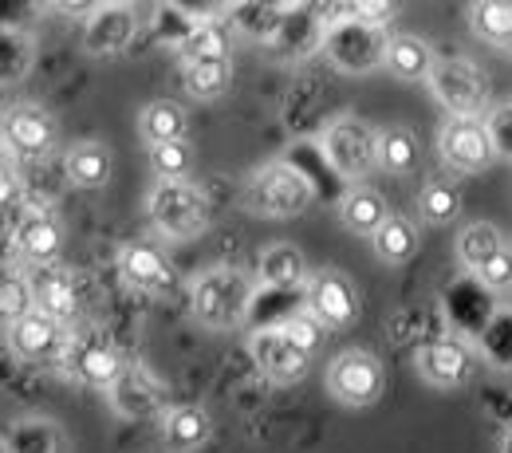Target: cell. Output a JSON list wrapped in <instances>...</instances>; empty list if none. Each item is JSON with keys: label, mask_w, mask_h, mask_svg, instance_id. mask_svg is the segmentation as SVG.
I'll return each mask as SVG.
<instances>
[{"label": "cell", "mask_w": 512, "mask_h": 453, "mask_svg": "<svg viewBox=\"0 0 512 453\" xmlns=\"http://www.w3.org/2000/svg\"><path fill=\"white\" fill-rule=\"evenodd\" d=\"M170 387L150 371V367H123V375L111 383V406L119 418H150L166 410Z\"/></svg>", "instance_id": "obj_12"}, {"label": "cell", "mask_w": 512, "mask_h": 453, "mask_svg": "<svg viewBox=\"0 0 512 453\" xmlns=\"http://www.w3.org/2000/svg\"><path fill=\"white\" fill-rule=\"evenodd\" d=\"M119 272L127 284L142 288V292H170L174 288V264L154 245H127L119 253Z\"/></svg>", "instance_id": "obj_20"}, {"label": "cell", "mask_w": 512, "mask_h": 453, "mask_svg": "<svg viewBox=\"0 0 512 453\" xmlns=\"http://www.w3.org/2000/svg\"><path fill=\"white\" fill-rule=\"evenodd\" d=\"M375 158H379V166L390 170V174H410L418 166V138L406 127L383 130L379 142H375Z\"/></svg>", "instance_id": "obj_30"}, {"label": "cell", "mask_w": 512, "mask_h": 453, "mask_svg": "<svg viewBox=\"0 0 512 453\" xmlns=\"http://www.w3.org/2000/svg\"><path fill=\"white\" fill-rule=\"evenodd\" d=\"M386 32L383 20H367V16H355V20H331L327 32H323V52L331 56V64L339 71H371V67L383 64L386 56Z\"/></svg>", "instance_id": "obj_4"}, {"label": "cell", "mask_w": 512, "mask_h": 453, "mask_svg": "<svg viewBox=\"0 0 512 453\" xmlns=\"http://www.w3.org/2000/svg\"><path fill=\"white\" fill-rule=\"evenodd\" d=\"M28 312H36V300H32V284L16 272H0V324H16L24 320Z\"/></svg>", "instance_id": "obj_34"}, {"label": "cell", "mask_w": 512, "mask_h": 453, "mask_svg": "<svg viewBox=\"0 0 512 453\" xmlns=\"http://www.w3.org/2000/svg\"><path fill=\"white\" fill-rule=\"evenodd\" d=\"M414 367L430 387H465L473 375V355L461 339H430L414 351Z\"/></svg>", "instance_id": "obj_13"}, {"label": "cell", "mask_w": 512, "mask_h": 453, "mask_svg": "<svg viewBox=\"0 0 512 453\" xmlns=\"http://www.w3.org/2000/svg\"><path fill=\"white\" fill-rule=\"evenodd\" d=\"M67 178L79 190H103L111 182V150L103 142H75L67 154Z\"/></svg>", "instance_id": "obj_25"}, {"label": "cell", "mask_w": 512, "mask_h": 453, "mask_svg": "<svg viewBox=\"0 0 512 453\" xmlns=\"http://www.w3.org/2000/svg\"><path fill=\"white\" fill-rule=\"evenodd\" d=\"M138 24H134V12L123 4H111V8H99L87 28H83V52L91 56H119L127 52L130 40H134Z\"/></svg>", "instance_id": "obj_15"}, {"label": "cell", "mask_w": 512, "mask_h": 453, "mask_svg": "<svg viewBox=\"0 0 512 453\" xmlns=\"http://www.w3.org/2000/svg\"><path fill=\"white\" fill-rule=\"evenodd\" d=\"M67 343V331L64 324H56L52 316L44 312H28L24 320L8 324V347L28 359V363H40V359H60Z\"/></svg>", "instance_id": "obj_14"}, {"label": "cell", "mask_w": 512, "mask_h": 453, "mask_svg": "<svg viewBox=\"0 0 512 453\" xmlns=\"http://www.w3.org/2000/svg\"><path fill=\"white\" fill-rule=\"evenodd\" d=\"M312 182L304 170L288 166V162H272L256 174L245 190V205L256 217H272V221H284V217H300L308 205H312Z\"/></svg>", "instance_id": "obj_2"}, {"label": "cell", "mask_w": 512, "mask_h": 453, "mask_svg": "<svg viewBox=\"0 0 512 453\" xmlns=\"http://www.w3.org/2000/svg\"><path fill=\"white\" fill-rule=\"evenodd\" d=\"M213 434V418L205 406H170L162 418V446L170 453L201 450Z\"/></svg>", "instance_id": "obj_21"}, {"label": "cell", "mask_w": 512, "mask_h": 453, "mask_svg": "<svg viewBox=\"0 0 512 453\" xmlns=\"http://www.w3.org/2000/svg\"><path fill=\"white\" fill-rule=\"evenodd\" d=\"M308 276V260L296 245H268L256 260V280L264 288H296Z\"/></svg>", "instance_id": "obj_24"}, {"label": "cell", "mask_w": 512, "mask_h": 453, "mask_svg": "<svg viewBox=\"0 0 512 453\" xmlns=\"http://www.w3.org/2000/svg\"><path fill=\"white\" fill-rule=\"evenodd\" d=\"M60 363H64L67 371L79 379V383H87V387H99V390H111V383L123 375V359H119V351L99 335V331H67V343L64 351H60Z\"/></svg>", "instance_id": "obj_7"}, {"label": "cell", "mask_w": 512, "mask_h": 453, "mask_svg": "<svg viewBox=\"0 0 512 453\" xmlns=\"http://www.w3.org/2000/svg\"><path fill=\"white\" fill-rule=\"evenodd\" d=\"M375 142H379V134L367 127V123H359V119H335L331 127L323 130V158H327V166L339 178L355 182L371 166H379Z\"/></svg>", "instance_id": "obj_8"}, {"label": "cell", "mask_w": 512, "mask_h": 453, "mask_svg": "<svg viewBox=\"0 0 512 453\" xmlns=\"http://www.w3.org/2000/svg\"><path fill=\"white\" fill-rule=\"evenodd\" d=\"M28 284H32L36 312L52 316L56 324H67V320L75 316V308H79V292H75V280L67 276L64 268L44 264V268H36V276H32Z\"/></svg>", "instance_id": "obj_19"}, {"label": "cell", "mask_w": 512, "mask_h": 453, "mask_svg": "<svg viewBox=\"0 0 512 453\" xmlns=\"http://www.w3.org/2000/svg\"><path fill=\"white\" fill-rule=\"evenodd\" d=\"M434 64H438V60H434V48H430L426 40H418V36H394V40L386 44L383 67L394 79H402V83L430 79Z\"/></svg>", "instance_id": "obj_22"}, {"label": "cell", "mask_w": 512, "mask_h": 453, "mask_svg": "<svg viewBox=\"0 0 512 453\" xmlns=\"http://www.w3.org/2000/svg\"><path fill=\"white\" fill-rule=\"evenodd\" d=\"M12 194H16V182H12V174H8V170H0V209L12 201Z\"/></svg>", "instance_id": "obj_38"}, {"label": "cell", "mask_w": 512, "mask_h": 453, "mask_svg": "<svg viewBox=\"0 0 512 453\" xmlns=\"http://www.w3.org/2000/svg\"><path fill=\"white\" fill-rule=\"evenodd\" d=\"M501 453H512V426L505 430V438H501Z\"/></svg>", "instance_id": "obj_39"}, {"label": "cell", "mask_w": 512, "mask_h": 453, "mask_svg": "<svg viewBox=\"0 0 512 453\" xmlns=\"http://www.w3.org/2000/svg\"><path fill=\"white\" fill-rule=\"evenodd\" d=\"M12 241H16L20 257H28L36 268L52 264V260L64 253V229H60V221H56L52 213H28V217L16 225Z\"/></svg>", "instance_id": "obj_18"}, {"label": "cell", "mask_w": 512, "mask_h": 453, "mask_svg": "<svg viewBox=\"0 0 512 453\" xmlns=\"http://www.w3.org/2000/svg\"><path fill=\"white\" fill-rule=\"evenodd\" d=\"M386 371L371 351H343L327 367V390L339 406H375L383 398Z\"/></svg>", "instance_id": "obj_6"}, {"label": "cell", "mask_w": 512, "mask_h": 453, "mask_svg": "<svg viewBox=\"0 0 512 453\" xmlns=\"http://www.w3.org/2000/svg\"><path fill=\"white\" fill-rule=\"evenodd\" d=\"M461 213V194L449 182H426L418 194V217L430 225H449Z\"/></svg>", "instance_id": "obj_31"}, {"label": "cell", "mask_w": 512, "mask_h": 453, "mask_svg": "<svg viewBox=\"0 0 512 453\" xmlns=\"http://www.w3.org/2000/svg\"><path fill=\"white\" fill-rule=\"evenodd\" d=\"M473 32L497 48H512V4L489 0L473 8Z\"/></svg>", "instance_id": "obj_32"}, {"label": "cell", "mask_w": 512, "mask_h": 453, "mask_svg": "<svg viewBox=\"0 0 512 453\" xmlns=\"http://www.w3.org/2000/svg\"><path fill=\"white\" fill-rule=\"evenodd\" d=\"M182 56L186 64L190 60H229V44H225V32L217 24H197L190 36L182 40Z\"/></svg>", "instance_id": "obj_35"}, {"label": "cell", "mask_w": 512, "mask_h": 453, "mask_svg": "<svg viewBox=\"0 0 512 453\" xmlns=\"http://www.w3.org/2000/svg\"><path fill=\"white\" fill-rule=\"evenodd\" d=\"M477 276H481V284H485V288H493V292H509L512 288V249L509 245L489 260V264H481V268H477Z\"/></svg>", "instance_id": "obj_37"}, {"label": "cell", "mask_w": 512, "mask_h": 453, "mask_svg": "<svg viewBox=\"0 0 512 453\" xmlns=\"http://www.w3.org/2000/svg\"><path fill=\"white\" fill-rule=\"evenodd\" d=\"M430 87L453 119H477L489 103V75L469 60H438L430 71Z\"/></svg>", "instance_id": "obj_5"}, {"label": "cell", "mask_w": 512, "mask_h": 453, "mask_svg": "<svg viewBox=\"0 0 512 453\" xmlns=\"http://www.w3.org/2000/svg\"><path fill=\"white\" fill-rule=\"evenodd\" d=\"M150 170L158 174V182H186V174L193 170L190 142H186V138H178V142L150 146Z\"/></svg>", "instance_id": "obj_33"}, {"label": "cell", "mask_w": 512, "mask_h": 453, "mask_svg": "<svg viewBox=\"0 0 512 453\" xmlns=\"http://www.w3.org/2000/svg\"><path fill=\"white\" fill-rule=\"evenodd\" d=\"M501 249H505V237H501L497 225H489V221L465 225L461 237H457V260H461L465 268H473V272H477L481 264H489Z\"/></svg>", "instance_id": "obj_29"}, {"label": "cell", "mask_w": 512, "mask_h": 453, "mask_svg": "<svg viewBox=\"0 0 512 453\" xmlns=\"http://www.w3.org/2000/svg\"><path fill=\"white\" fill-rule=\"evenodd\" d=\"M308 312H312L323 327L355 324V316H359L355 284H351L339 268H320V272L308 280Z\"/></svg>", "instance_id": "obj_11"}, {"label": "cell", "mask_w": 512, "mask_h": 453, "mask_svg": "<svg viewBox=\"0 0 512 453\" xmlns=\"http://www.w3.org/2000/svg\"><path fill=\"white\" fill-rule=\"evenodd\" d=\"M186 127H190V119H186V111H182L174 99H158V103L142 107V115H138V134H142L150 146L186 138Z\"/></svg>", "instance_id": "obj_26"}, {"label": "cell", "mask_w": 512, "mask_h": 453, "mask_svg": "<svg viewBox=\"0 0 512 453\" xmlns=\"http://www.w3.org/2000/svg\"><path fill=\"white\" fill-rule=\"evenodd\" d=\"M438 146H442V158L461 174H477L497 158L489 123H481V119H449L446 127L438 130Z\"/></svg>", "instance_id": "obj_9"}, {"label": "cell", "mask_w": 512, "mask_h": 453, "mask_svg": "<svg viewBox=\"0 0 512 453\" xmlns=\"http://www.w3.org/2000/svg\"><path fill=\"white\" fill-rule=\"evenodd\" d=\"M253 292H256V280L245 268L217 264V268H205L193 280L190 308L193 316H197V324L213 327V331H229V327H237L249 316Z\"/></svg>", "instance_id": "obj_1"}, {"label": "cell", "mask_w": 512, "mask_h": 453, "mask_svg": "<svg viewBox=\"0 0 512 453\" xmlns=\"http://www.w3.org/2000/svg\"><path fill=\"white\" fill-rule=\"evenodd\" d=\"M371 245H375V257L386 260V264H406L418 253V233H414V225L406 217L390 213L379 225V233L371 237Z\"/></svg>", "instance_id": "obj_27"}, {"label": "cell", "mask_w": 512, "mask_h": 453, "mask_svg": "<svg viewBox=\"0 0 512 453\" xmlns=\"http://www.w3.org/2000/svg\"><path fill=\"white\" fill-rule=\"evenodd\" d=\"M146 213L166 241H193L209 225V201L193 182H158L146 197Z\"/></svg>", "instance_id": "obj_3"}, {"label": "cell", "mask_w": 512, "mask_h": 453, "mask_svg": "<svg viewBox=\"0 0 512 453\" xmlns=\"http://www.w3.org/2000/svg\"><path fill=\"white\" fill-rule=\"evenodd\" d=\"M0 453H8V442H4V434H0Z\"/></svg>", "instance_id": "obj_40"}, {"label": "cell", "mask_w": 512, "mask_h": 453, "mask_svg": "<svg viewBox=\"0 0 512 453\" xmlns=\"http://www.w3.org/2000/svg\"><path fill=\"white\" fill-rule=\"evenodd\" d=\"M4 138L20 154H48L52 142H56V119L44 107H32V103L12 107L4 115Z\"/></svg>", "instance_id": "obj_16"}, {"label": "cell", "mask_w": 512, "mask_h": 453, "mask_svg": "<svg viewBox=\"0 0 512 453\" xmlns=\"http://www.w3.org/2000/svg\"><path fill=\"white\" fill-rule=\"evenodd\" d=\"M8 453H71V438L56 418H44V414H24L8 426L4 434Z\"/></svg>", "instance_id": "obj_17"}, {"label": "cell", "mask_w": 512, "mask_h": 453, "mask_svg": "<svg viewBox=\"0 0 512 453\" xmlns=\"http://www.w3.org/2000/svg\"><path fill=\"white\" fill-rule=\"evenodd\" d=\"M280 331L304 351V355H312L316 347H320V335H323V324L316 316H292L288 324H280Z\"/></svg>", "instance_id": "obj_36"}, {"label": "cell", "mask_w": 512, "mask_h": 453, "mask_svg": "<svg viewBox=\"0 0 512 453\" xmlns=\"http://www.w3.org/2000/svg\"><path fill=\"white\" fill-rule=\"evenodd\" d=\"M182 79L193 99H217L233 83V60H190L182 67Z\"/></svg>", "instance_id": "obj_28"}, {"label": "cell", "mask_w": 512, "mask_h": 453, "mask_svg": "<svg viewBox=\"0 0 512 453\" xmlns=\"http://www.w3.org/2000/svg\"><path fill=\"white\" fill-rule=\"evenodd\" d=\"M339 217H343V225H347L351 233L375 237L379 225L390 217V209H386V197L379 194V190H371V186H351V190L343 194V201H339Z\"/></svg>", "instance_id": "obj_23"}, {"label": "cell", "mask_w": 512, "mask_h": 453, "mask_svg": "<svg viewBox=\"0 0 512 453\" xmlns=\"http://www.w3.org/2000/svg\"><path fill=\"white\" fill-rule=\"evenodd\" d=\"M249 351H253V363L260 367V375L280 383V387L300 383L312 367V355H304L280 327H260L249 339Z\"/></svg>", "instance_id": "obj_10"}]
</instances>
